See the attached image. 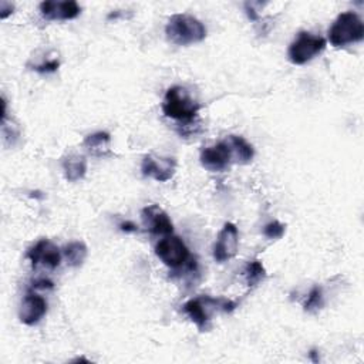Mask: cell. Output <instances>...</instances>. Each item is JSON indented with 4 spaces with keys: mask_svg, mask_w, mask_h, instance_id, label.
Returning <instances> with one entry per match:
<instances>
[{
    "mask_svg": "<svg viewBox=\"0 0 364 364\" xmlns=\"http://www.w3.org/2000/svg\"><path fill=\"white\" fill-rule=\"evenodd\" d=\"M166 38L176 46L200 43L206 37V27L189 14H173L165 27Z\"/></svg>",
    "mask_w": 364,
    "mask_h": 364,
    "instance_id": "obj_1",
    "label": "cell"
},
{
    "mask_svg": "<svg viewBox=\"0 0 364 364\" xmlns=\"http://www.w3.org/2000/svg\"><path fill=\"white\" fill-rule=\"evenodd\" d=\"M185 314L198 326L200 331L209 328V323L216 310L232 311L235 309V303L225 299H213L209 296H200L188 300L182 306Z\"/></svg>",
    "mask_w": 364,
    "mask_h": 364,
    "instance_id": "obj_2",
    "label": "cell"
},
{
    "mask_svg": "<svg viewBox=\"0 0 364 364\" xmlns=\"http://www.w3.org/2000/svg\"><path fill=\"white\" fill-rule=\"evenodd\" d=\"M364 37V24L360 16L354 11L338 14L328 28V41L334 47H346L361 41Z\"/></svg>",
    "mask_w": 364,
    "mask_h": 364,
    "instance_id": "obj_3",
    "label": "cell"
},
{
    "mask_svg": "<svg viewBox=\"0 0 364 364\" xmlns=\"http://www.w3.org/2000/svg\"><path fill=\"white\" fill-rule=\"evenodd\" d=\"M162 111L168 118L176 121H191L198 115L199 104L192 98L186 88L173 85L164 97Z\"/></svg>",
    "mask_w": 364,
    "mask_h": 364,
    "instance_id": "obj_4",
    "label": "cell"
},
{
    "mask_svg": "<svg viewBox=\"0 0 364 364\" xmlns=\"http://www.w3.org/2000/svg\"><path fill=\"white\" fill-rule=\"evenodd\" d=\"M324 48H326V40L323 37L307 33V31H301L289 46L287 58L290 63L296 65H303L311 61Z\"/></svg>",
    "mask_w": 364,
    "mask_h": 364,
    "instance_id": "obj_5",
    "label": "cell"
},
{
    "mask_svg": "<svg viewBox=\"0 0 364 364\" xmlns=\"http://www.w3.org/2000/svg\"><path fill=\"white\" fill-rule=\"evenodd\" d=\"M155 255L159 260L171 269L183 266L189 259V249L183 240L173 235H166L155 246Z\"/></svg>",
    "mask_w": 364,
    "mask_h": 364,
    "instance_id": "obj_6",
    "label": "cell"
},
{
    "mask_svg": "<svg viewBox=\"0 0 364 364\" xmlns=\"http://www.w3.org/2000/svg\"><path fill=\"white\" fill-rule=\"evenodd\" d=\"M199 161L202 166L210 172H223L233 162V155L228 139H223L212 146H206L200 151Z\"/></svg>",
    "mask_w": 364,
    "mask_h": 364,
    "instance_id": "obj_7",
    "label": "cell"
},
{
    "mask_svg": "<svg viewBox=\"0 0 364 364\" xmlns=\"http://www.w3.org/2000/svg\"><path fill=\"white\" fill-rule=\"evenodd\" d=\"M239 247V232L235 223L226 222L219 230L213 245V259L219 263L233 259Z\"/></svg>",
    "mask_w": 364,
    "mask_h": 364,
    "instance_id": "obj_8",
    "label": "cell"
},
{
    "mask_svg": "<svg viewBox=\"0 0 364 364\" xmlns=\"http://www.w3.org/2000/svg\"><path fill=\"white\" fill-rule=\"evenodd\" d=\"M27 259L31 262L33 267L43 266L47 269H55L60 266L61 253L57 245L51 240L41 239L27 250Z\"/></svg>",
    "mask_w": 364,
    "mask_h": 364,
    "instance_id": "obj_9",
    "label": "cell"
},
{
    "mask_svg": "<svg viewBox=\"0 0 364 364\" xmlns=\"http://www.w3.org/2000/svg\"><path fill=\"white\" fill-rule=\"evenodd\" d=\"M176 169V162L169 156H156L145 155L141 162V172L144 176L152 178L158 182L169 181Z\"/></svg>",
    "mask_w": 364,
    "mask_h": 364,
    "instance_id": "obj_10",
    "label": "cell"
},
{
    "mask_svg": "<svg viewBox=\"0 0 364 364\" xmlns=\"http://www.w3.org/2000/svg\"><path fill=\"white\" fill-rule=\"evenodd\" d=\"M141 218H142L144 226L152 235L166 236V235H172V232H173L172 220L169 219L168 213L158 205L145 206L141 212Z\"/></svg>",
    "mask_w": 364,
    "mask_h": 364,
    "instance_id": "obj_11",
    "label": "cell"
},
{
    "mask_svg": "<svg viewBox=\"0 0 364 364\" xmlns=\"http://www.w3.org/2000/svg\"><path fill=\"white\" fill-rule=\"evenodd\" d=\"M47 313V301L43 296L28 291L20 304L18 318L26 326L37 324Z\"/></svg>",
    "mask_w": 364,
    "mask_h": 364,
    "instance_id": "obj_12",
    "label": "cell"
},
{
    "mask_svg": "<svg viewBox=\"0 0 364 364\" xmlns=\"http://www.w3.org/2000/svg\"><path fill=\"white\" fill-rule=\"evenodd\" d=\"M40 13L47 20H57L65 21L73 20L81 13V7L74 0H64V1H43L38 6Z\"/></svg>",
    "mask_w": 364,
    "mask_h": 364,
    "instance_id": "obj_13",
    "label": "cell"
},
{
    "mask_svg": "<svg viewBox=\"0 0 364 364\" xmlns=\"http://www.w3.org/2000/svg\"><path fill=\"white\" fill-rule=\"evenodd\" d=\"M84 149L95 156V158H107L112 155L111 151V136L108 132L97 131L94 134H90L82 141Z\"/></svg>",
    "mask_w": 364,
    "mask_h": 364,
    "instance_id": "obj_14",
    "label": "cell"
},
{
    "mask_svg": "<svg viewBox=\"0 0 364 364\" xmlns=\"http://www.w3.org/2000/svg\"><path fill=\"white\" fill-rule=\"evenodd\" d=\"M64 178L68 182H77L87 173V159L78 154L67 155L61 162Z\"/></svg>",
    "mask_w": 364,
    "mask_h": 364,
    "instance_id": "obj_15",
    "label": "cell"
},
{
    "mask_svg": "<svg viewBox=\"0 0 364 364\" xmlns=\"http://www.w3.org/2000/svg\"><path fill=\"white\" fill-rule=\"evenodd\" d=\"M228 142L230 145L232 149V155H233V162L236 164H249L253 159L255 151L253 146L243 138L239 135H229Z\"/></svg>",
    "mask_w": 364,
    "mask_h": 364,
    "instance_id": "obj_16",
    "label": "cell"
},
{
    "mask_svg": "<svg viewBox=\"0 0 364 364\" xmlns=\"http://www.w3.org/2000/svg\"><path fill=\"white\" fill-rule=\"evenodd\" d=\"M87 246L84 242H70L68 245L64 246L63 249V255L67 260V264L71 267H78L84 263V260L87 259Z\"/></svg>",
    "mask_w": 364,
    "mask_h": 364,
    "instance_id": "obj_17",
    "label": "cell"
},
{
    "mask_svg": "<svg viewBox=\"0 0 364 364\" xmlns=\"http://www.w3.org/2000/svg\"><path fill=\"white\" fill-rule=\"evenodd\" d=\"M243 277L249 287L257 286L260 282H263L266 279V270H264L263 263L256 259L247 262V264L245 266V270H243Z\"/></svg>",
    "mask_w": 364,
    "mask_h": 364,
    "instance_id": "obj_18",
    "label": "cell"
},
{
    "mask_svg": "<svg viewBox=\"0 0 364 364\" xmlns=\"http://www.w3.org/2000/svg\"><path fill=\"white\" fill-rule=\"evenodd\" d=\"M303 307H304V311H309V313H314V311H317V310H320L323 307V291H321V287L314 286L309 291L307 299H306Z\"/></svg>",
    "mask_w": 364,
    "mask_h": 364,
    "instance_id": "obj_19",
    "label": "cell"
},
{
    "mask_svg": "<svg viewBox=\"0 0 364 364\" xmlns=\"http://www.w3.org/2000/svg\"><path fill=\"white\" fill-rule=\"evenodd\" d=\"M284 230H286V226L283 223H280L277 220H273V222H269L263 228V235L267 239H280L284 235Z\"/></svg>",
    "mask_w": 364,
    "mask_h": 364,
    "instance_id": "obj_20",
    "label": "cell"
},
{
    "mask_svg": "<svg viewBox=\"0 0 364 364\" xmlns=\"http://www.w3.org/2000/svg\"><path fill=\"white\" fill-rule=\"evenodd\" d=\"M58 67H60L58 60H47V61H44V63L36 65L34 70H36L37 73H40V74H48V73L57 71Z\"/></svg>",
    "mask_w": 364,
    "mask_h": 364,
    "instance_id": "obj_21",
    "label": "cell"
},
{
    "mask_svg": "<svg viewBox=\"0 0 364 364\" xmlns=\"http://www.w3.org/2000/svg\"><path fill=\"white\" fill-rule=\"evenodd\" d=\"M13 9H14V6L11 3L1 1L0 3V18H6L9 14H11Z\"/></svg>",
    "mask_w": 364,
    "mask_h": 364,
    "instance_id": "obj_22",
    "label": "cell"
},
{
    "mask_svg": "<svg viewBox=\"0 0 364 364\" xmlns=\"http://www.w3.org/2000/svg\"><path fill=\"white\" fill-rule=\"evenodd\" d=\"M53 287V282L51 280H47V279H40V280H36L33 283V289H41V290H46V289H51Z\"/></svg>",
    "mask_w": 364,
    "mask_h": 364,
    "instance_id": "obj_23",
    "label": "cell"
},
{
    "mask_svg": "<svg viewBox=\"0 0 364 364\" xmlns=\"http://www.w3.org/2000/svg\"><path fill=\"white\" fill-rule=\"evenodd\" d=\"M119 229L122 232H127V233H131V232H135L136 230V225L131 220H125V222H121L119 223Z\"/></svg>",
    "mask_w": 364,
    "mask_h": 364,
    "instance_id": "obj_24",
    "label": "cell"
}]
</instances>
